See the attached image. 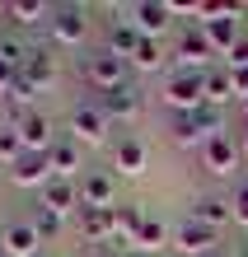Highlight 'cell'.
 I'll use <instances>...</instances> for the list:
<instances>
[{"label": "cell", "instance_id": "6da1fadb", "mask_svg": "<svg viewBox=\"0 0 248 257\" xmlns=\"http://www.w3.org/2000/svg\"><path fill=\"white\" fill-rule=\"evenodd\" d=\"M169 131H174V141H178V145H188V150H206L215 136L225 131V112H220V108H211V103H201V108H192V112H174Z\"/></svg>", "mask_w": 248, "mask_h": 257}, {"label": "cell", "instance_id": "7a4b0ae2", "mask_svg": "<svg viewBox=\"0 0 248 257\" xmlns=\"http://www.w3.org/2000/svg\"><path fill=\"white\" fill-rule=\"evenodd\" d=\"M164 103L174 112H192V108H201L206 103V70H174L164 80Z\"/></svg>", "mask_w": 248, "mask_h": 257}, {"label": "cell", "instance_id": "3957f363", "mask_svg": "<svg viewBox=\"0 0 248 257\" xmlns=\"http://www.w3.org/2000/svg\"><path fill=\"white\" fill-rule=\"evenodd\" d=\"M131 61H122V56H113V52H94V56H85V66H80V75L89 84L99 89V94H108V89H117V84H131Z\"/></svg>", "mask_w": 248, "mask_h": 257}, {"label": "cell", "instance_id": "277c9868", "mask_svg": "<svg viewBox=\"0 0 248 257\" xmlns=\"http://www.w3.org/2000/svg\"><path fill=\"white\" fill-rule=\"evenodd\" d=\"M85 28H89V10L85 5H52L47 10V33L61 47H75V42L85 38Z\"/></svg>", "mask_w": 248, "mask_h": 257}, {"label": "cell", "instance_id": "5b68a950", "mask_svg": "<svg viewBox=\"0 0 248 257\" xmlns=\"http://www.w3.org/2000/svg\"><path fill=\"white\" fill-rule=\"evenodd\" d=\"M239 164H243V150H239V136H234V131H220L206 150H201V169L215 173V178L239 173Z\"/></svg>", "mask_w": 248, "mask_h": 257}, {"label": "cell", "instance_id": "8992f818", "mask_svg": "<svg viewBox=\"0 0 248 257\" xmlns=\"http://www.w3.org/2000/svg\"><path fill=\"white\" fill-rule=\"evenodd\" d=\"M174 56H178V66H183V70H211L206 61L215 56V47H211L206 28H201V24H188V28L178 33V47H174Z\"/></svg>", "mask_w": 248, "mask_h": 257}, {"label": "cell", "instance_id": "52a82bcc", "mask_svg": "<svg viewBox=\"0 0 248 257\" xmlns=\"http://www.w3.org/2000/svg\"><path fill=\"white\" fill-rule=\"evenodd\" d=\"M94 103H99V112L108 122H131V117L145 108V94H141V84H117V89H108V94H99Z\"/></svg>", "mask_w": 248, "mask_h": 257}, {"label": "cell", "instance_id": "ba28073f", "mask_svg": "<svg viewBox=\"0 0 248 257\" xmlns=\"http://www.w3.org/2000/svg\"><path fill=\"white\" fill-rule=\"evenodd\" d=\"M108 126H113V122L99 112V103H80V108H70V141L75 145H103Z\"/></svg>", "mask_w": 248, "mask_h": 257}, {"label": "cell", "instance_id": "9c48e42d", "mask_svg": "<svg viewBox=\"0 0 248 257\" xmlns=\"http://www.w3.org/2000/svg\"><path fill=\"white\" fill-rule=\"evenodd\" d=\"M113 169L122 178H141L150 169V145L141 141V136H117L113 141Z\"/></svg>", "mask_w": 248, "mask_h": 257}, {"label": "cell", "instance_id": "30bf717a", "mask_svg": "<svg viewBox=\"0 0 248 257\" xmlns=\"http://www.w3.org/2000/svg\"><path fill=\"white\" fill-rule=\"evenodd\" d=\"M174 243H178V252H188V257H206V252H215V243H220V229H211V224H201V220L188 215L174 229Z\"/></svg>", "mask_w": 248, "mask_h": 257}, {"label": "cell", "instance_id": "8fae6325", "mask_svg": "<svg viewBox=\"0 0 248 257\" xmlns=\"http://www.w3.org/2000/svg\"><path fill=\"white\" fill-rule=\"evenodd\" d=\"M52 178H56V173H52V159L38 155V150H24V155L10 164V183H14V187H47Z\"/></svg>", "mask_w": 248, "mask_h": 257}, {"label": "cell", "instance_id": "7c38bea8", "mask_svg": "<svg viewBox=\"0 0 248 257\" xmlns=\"http://www.w3.org/2000/svg\"><path fill=\"white\" fill-rule=\"evenodd\" d=\"M127 19L136 24V33L141 38H159L169 24H174V10H169V0H136L127 10Z\"/></svg>", "mask_w": 248, "mask_h": 257}, {"label": "cell", "instance_id": "4fadbf2b", "mask_svg": "<svg viewBox=\"0 0 248 257\" xmlns=\"http://www.w3.org/2000/svg\"><path fill=\"white\" fill-rule=\"evenodd\" d=\"M117 201V173L113 169H94L80 178V206H94V210H113Z\"/></svg>", "mask_w": 248, "mask_h": 257}, {"label": "cell", "instance_id": "5bb4252c", "mask_svg": "<svg viewBox=\"0 0 248 257\" xmlns=\"http://www.w3.org/2000/svg\"><path fill=\"white\" fill-rule=\"evenodd\" d=\"M14 126H19V141H24V150H38V155H47V150L56 145L52 117H47V112H38V108H33V112H24Z\"/></svg>", "mask_w": 248, "mask_h": 257}, {"label": "cell", "instance_id": "9a60e30c", "mask_svg": "<svg viewBox=\"0 0 248 257\" xmlns=\"http://www.w3.org/2000/svg\"><path fill=\"white\" fill-rule=\"evenodd\" d=\"M19 80L33 89V94L52 89V84H56V61H52V52H47V47H28V61L19 66Z\"/></svg>", "mask_w": 248, "mask_h": 257}, {"label": "cell", "instance_id": "2e32d148", "mask_svg": "<svg viewBox=\"0 0 248 257\" xmlns=\"http://www.w3.org/2000/svg\"><path fill=\"white\" fill-rule=\"evenodd\" d=\"M75 229H80V238H85V243H117V229H113V210L80 206V215H75Z\"/></svg>", "mask_w": 248, "mask_h": 257}, {"label": "cell", "instance_id": "e0dca14e", "mask_svg": "<svg viewBox=\"0 0 248 257\" xmlns=\"http://www.w3.org/2000/svg\"><path fill=\"white\" fill-rule=\"evenodd\" d=\"M42 206L56 210L61 220H66V215H80V183H70V178H52V183L42 187Z\"/></svg>", "mask_w": 248, "mask_h": 257}, {"label": "cell", "instance_id": "ac0fdd59", "mask_svg": "<svg viewBox=\"0 0 248 257\" xmlns=\"http://www.w3.org/2000/svg\"><path fill=\"white\" fill-rule=\"evenodd\" d=\"M192 220L211 224V229H220V224L234 220V201H229V196H220V192H201L197 201H192Z\"/></svg>", "mask_w": 248, "mask_h": 257}, {"label": "cell", "instance_id": "d6986e66", "mask_svg": "<svg viewBox=\"0 0 248 257\" xmlns=\"http://www.w3.org/2000/svg\"><path fill=\"white\" fill-rule=\"evenodd\" d=\"M47 10L52 5H38V0H5V5H0V14L10 19L14 33H28V28L47 24Z\"/></svg>", "mask_w": 248, "mask_h": 257}, {"label": "cell", "instance_id": "ffe728a7", "mask_svg": "<svg viewBox=\"0 0 248 257\" xmlns=\"http://www.w3.org/2000/svg\"><path fill=\"white\" fill-rule=\"evenodd\" d=\"M38 248H42V238L28 220L5 224V257H38Z\"/></svg>", "mask_w": 248, "mask_h": 257}, {"label": "cell", "instance_id": "44dd1931", "mask_svg": "<svg viewBox=\"0 0 248 257\" xmlns=\"http://www.w3.org/2000/svg\"><path fill=\"white\" fill-rule=\"evenodd\" d=\"M239 89H234V75H229V66H211L206 70V103L211 108H225V103H234Z\"/></svg>", "mask_w": 248, "mask_h": 257}, {"label": "cell", "instance_id": "7402d4cb", "mask_svg": "<svg viewBox=\"0 0 248 257\" xmlns=\"http://www.w3.org/2000/svg\"><path fill=\"white\" fill-rule=\"evenodd\" d=\"M141 47V33H136V24L131 19H113L108 24V52L122 56V61H131V52Z\"/></svg>", "mask_w": 248, "mask_h": 257}, {"label": "cell", "instance_id": "603a6c76", "mask_svg": "<svg viewBox=\"0 0 248 257\" xmlns=\"http://www.w3.org/2000/svg\"><path fill=\"white\" fill-rule=\"evenodd\" d=\"M47 159H52V173H56V178H70V183H75V169H80V145H75L70 136L47 150Z\"/></svg>", "mask_w": 248, "mask_h": 257}, {"label": "cell", "instance_id": "cb8c5ba5", "mask_svg": "<svg viewBox=\"0 0 248 257\" xmlns=\"http://www.w3.org/2000/svg\"><path fill=\"white\" fill-rule=\"evenodd\" d=\"M145 224V210L141 206H113V229H117V243H136Z\"/></svg>", "mask_w": 248, "mask_h": 257}, {"label": "cell", "instance_id": "d4e9b609", "mask_svg": "<svg viewBox=\"0 0 248 257\" xmlns=\"http://www.w3.org/2000/svg\"><path fill=\"white\" fill-rule=\"evenodd\" d=\"M169 238H174V234H169V224H164L159 215H145V224H141V234H136V243H131V248H141V252H159Z\"/></svg>", "mask_w": 248, "mask_h": 257}, {"label": "cell", "instance_id": "484cf974", "mask_svg": "<svg viewBox=\"0 0 248 257\" xmlns=\"http://www.w3.org/2000/svg\"><path fill=\"white\" fill-rule=\"evenodd\" d=\"M164 61H169V52L159 47V38H141V47L131 52V66H136V70H145V75H150V70H159Z\"/></svg>", "mask_w": 248, "mask_h": 257}, {"label": "cell", "instance_id": "4316f807", "mask_svg": "<svg viewBox=\"0 0 248 257\" xmlns=\"http://www.w3.org/2000/svg\"><path fill=\"white\" fill-rule=\"evenodd\" d=\"M28 224L38 229V238H42V243H52V238L61 234V215H56V210H47V206H38V210H33V220H28Z\"/></svg>", "mask_w": 248, "mask_h": 257}, {"label": "cell", "instance_id": "83f0119b", "mask_svg": "<svg viewBox=\"0 0 248 257\" xmlns=\"http://www.w3.org/2000/svg\"><path fill=\"white\" fill-rule=\"evenodd\" d=\"M19 155H24V141H19V126L10 122V126H0V159H10V164H14Z\"/></svg>", "mask_w": 248, "mask_h": 257}, {"label": "cell", "instance_id": "f1b7e54d", "mask_svg": "<svg viewBox=\"0 0 248 257\" xmlns=\"http://www.w3.org/2000/svg\"><path fill=\"white\" fill-rule=\"evenodd\" d=\"M229 201H234V224H243V229H248V183H239Z\"/></svg>", "mask_w": 248, "mask_h": 257}, {"label": "cell", "instance_id": "f546056e", "mask_svg": "<svg viewBox=\"0 0 248 257\" xmlns=\"http://www.w3.org/2000/svg\"><path fill=\"white\" fill-rule=\"evenodd\" d=\"M225 66H229V70H243V66H248V33H243V38L234 42V47H229V56H225Z\"/></svg>", "mask_w": 248, "mask_h": 257}, {"label": "cell", "instance_id": "4dcf8cb0", "mask_svg": "<svg viewBox=\"0 0 248 257\" xmlns=\"http://www.w3.org/2000/svg\"><path fill=\"white\" fill-rule=\"evenodd\" d=\"M14 80H19V66H10V61H0V98L14 89Z\"/></svg>", "mask_w": 248, "mask_h": 257}, {"label": "cell", "instance_id": "1f68e13d", "mask_svg": "<svg viewBox=\"0 0 248 257\" xmlns=\"http://www.w3.org/2000/svg\"><path fill=\"white\" fill-rule=\"evenodd\" d=\"M229 75H234V89H239V98H243L248 94V66L243 70H229Z\"/></svg>", "mask_w": 248, "mask_h": 257}, {"label": "cell", "instance_id": "d6a6232c", "mask_svg": "<svg viewBox=\"0 0 248 257\" xmlns=\"http://www.w3.org/2000/svg\"><path fill=\"white\" fill-rule=\"evenodd\" d=\"M239 150H243V159H248V126L239 131Z\"/></svg>", "mask_w": 248, "mask_h": 257}, {"label": "cell", "instance_id": "836d02e7", "mask_svg": "<svg viewBox=\"0 0 248 257\" xmlns=\"http://www.w3.org/2000/svg\"><path fill=\"white\" fill-rule=\"evenodd\" d=\"M122 257H150V252H141V248H122Z\"/></svg>", "mask_w": 248, "mask_h": 257}, {"label": "cell", "instance_id": "e575fe53", "mask_svg": "<svg viewBox=\"0 0 248 257\" xmlns=\"http://www.w3.org/2000/svg\"><path fill=\"white\" fill-rule=\"evenodd\" d=\"M94 257H122V252H117V248H99Z\"/></svg>", "mask_w": 248, "mask_h": 257}, {"label": "cell", "instance_id": "d590c367", "mask_svg": "<svg viewBox=\"0 0 248 257\" xmlns=\"http://www.w3.org/2000/svg\"><path fill=\"white\" fill-rule=\"evenodd\" d=\"M0 257H5V229H0Z\"/></svg>", "mask_w": 248, "mask_h": 257}, {"label": "cell", "instance_id": "8d00e7d4", "mask_svg": "<svg viewBox=\"0 0 248 257\" xmlns=\"http://www.w3.org/2000/svg\"><path fill=\"white\" fill-rule=\"evenodd\" d=\"M206 257H229V252H220V248H215V252H206Z\"/></svg>", "mask_w": 248, "mask_h": 257}, {"label": "cell", "instance_id": "74e56055", "mask_svg": "<svg viewBox=\"0 0 248 257\" xmlns=\"http://www.w3.org/2000/svg\"><path fill=\"white\" fill-rule=\"evenodd\" d=\"M243 14H248V5H243ZM243 33H248V24H243Z\"/></svg>", "mask_w": 248, "mask_h": 257}]
</instances>
